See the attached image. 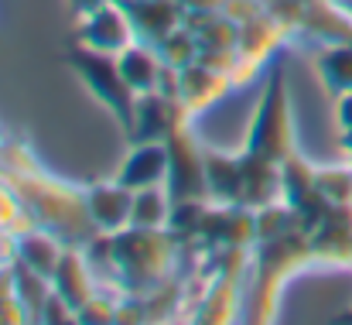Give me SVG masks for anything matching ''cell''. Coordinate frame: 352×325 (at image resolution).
<instances>
[{
  "mask_svg": "<svg viewBox=\"0 0 352 325\" xmlns=\"http://www.w3.org/2000/svg\"><path fill=\"white\" fill-rule=\"evenodd\" d=\"M0 175L17 196V202L24 206V213L31 216V222L55 233L65 247H86L100 233L86 209V189L65 185L62 178L45 171L34 151H28L24 144L3 140Z\"/></svg>",
  "mask_w": 352,
  "mask_h": 325,
  "instance_id": "cell-1",
  "label": "cell"
},
{
  "mask_svg": "<svg viewBox=\"0 0 352 325\" xmlns=\"http://www.w3.org/2000/svg\"><path fill=\"white\" fill-rule=\"evenodd\" d=\"M110 236V264H113V291L123 298H147L178 277L185 260L182 243L168 229L126 226Z\"/></svg>",
  "mask_w": 352,
  "mask_h": 325,
  "instance_id": "cell-2",
  "label": "cell"
},
{
  "mask_svg": "<svg viewBox=\"0 0 352 325\" xmlns=\"http://www.w3.org/2000/svg\"><path fill=\"white\" fill-rule=\"evenodd\" d=\"M308 267H318L308 229H294V233L274 236V240H256L253 243V264H250V277H253L250 322H274L280 288Z\"/></svg>",
  "mask_w": 352,
  "mask_h": 325,
  "instance_id": "cell-3",
  "label": "cell"
},
{
  "mask_svg": "<svg viewBox=\"0 0 352 325\" xmlns=\"http://www.w3.org/2000/svg\"><path fill=\"white\" fill-rule=\"evenodd\" d=\"M243 151L246 154H256V158H267V161H277V165H284L298 151L287 76L280 69H274L270 79H267V86H263L260 107H256L253 120H250V130L243 137Z\"/></svg>",
  "mask_w": 352,
  "mask_h": 325,
  "instance_id": "cell-4",
  "label": "cell"
},
{
  "mask_svg": "<svg viewBox=\"0 0 352 325\" xmlns=\"http://www.w3.org/2000/svg\"><path fill=\"white\" fill-rule=\"evenodd\" d=\"M65 62L79 76V83L89 90V96L107 109L110 116H117V123L123 130H130L133 107H137V93L126 86V79H123V72H120V65H117V55L93 52V48L72 41V48L65 52Z\"/></svg>",
  "mask_w": 352,
  "mask_h": 325,
  "instance_id": "cell-5",
  "label": "cell"
},
{
  "mask_svg": "<svg viewBox=\"0 0 352 325\" xmlns=\"http://www.w3.org/2000/svg\"><path fill=\"white\" fill-rule=\"evenodd\" d=\"M253 264V247H230V250H212V274L206 284V295L199 298L192 322L202 325H226L239 315V298H243V281L250 277Z\"/></svg>",
  "mask_w": 352,
  "mask_h": 325,
  "instance_id": "cell-6",
  "label": "cell"
},
{
  "mask_svg": "<svg viewBox=\"0 0 352 325\" xmlns=\"http://www.w3.org/2000/svg\"><path fill=\"white\" fill-rule=\"evenodd\" d=\"M168 196L171 202L185 199H209V182H206V147L199 144L192 123L178 127L168 140Z\"/></svg>",
  "mask_w": 352,
  "mask_h": 325,
  "instance_id": "cell-7",
  "label": "cell"
},
{
  "mask_svg": "<svg viewBox=\"0 0 352 325\" xmlns=\"http://www.w3.org/2000/svg\"><path fill=\"white\" fill-rule=\"evenodd\" d=\"M280 178H284V202L298 213L308 233H315L322 226V219L329 216L332 202L322 196L318 189V168L305 161L301 151H294L284 165H280Z\"/></svg>",
  "mask_w": 352,
  "mask_h": 325,
  "instance_id": "cell-8",
  "label": "cell"
},
{
  "mask_svg": "<svg viewBox=\"0 0 352 325\" xmlns=\"http://www.w3.org/2000/svg\"><path fill=\"white\" fill-rule=\"evenodd\" d=\"M195 116L185 109L182 100H171V96H164V93H144V96H137V107H133V123H130V130H126V137H130V144H164L178 127H185V123H192Z\"/></svg>",
  "mask_w": 352,
  "mask_h": 325,
  "instance_id": "cell-9",
  "label": "cell"
},
{
  "mask_svg": "<svg viewBox=\"0 0 352 325\" xmlns=\"http://www.w3.org/2000/svg\"><path fill=\"white\" fill-rule=\"evenodd\" d=\"M133 41H137V31H133V21H130L123 0H110V3L79 17L76 45H86V48L107 52V55H120Z\"/></svg>",
  "mask_w": 352,
  "mask_h": 325,
  "instance_id": "cell-10",
  "label": "cell"
},
{
  "mask_svg": "<svg viewBox=\"0 0 352 325\" xmlns=\"http://www.w3.org/2000/svg\"><path fill=\"white\" fill-rule=\"evenodd\" d=\"M287 38H291V31H287L270 10H263V14H256L253 21L239 24V45H236V52H239V69H236V86L250 83L253 72H256Z\"/></svg>",
  "mask_w": 352,
  "mask_h": 325,
  "instance_id": "cell-11",
  "label": "cell"
},
{
  "mask_svg": "<svg viewBox=\"0 0 352 325\" xmlns=\"http://www.w3.org/2000/svg\"><path fill=\"white\" fill-rule=\"evenodd\" d=\"M253 243H256V209H250V206H219V202L209 206L199 247L230 250V247H253Z\"/></svg>",
  "mask_w": 352,
  "mask_h": 325,
  "instance_id": "cell-12",
  "label": "cell"
},
{
  "mask_svg": "<svg viewBox=\"0 0 352 325\" xmlns=\"http://www.w3.org/2000/svg\"><path fill=\"white\" fill-rule=\"evenodd\" d=\"M86 209L100 233H120L133 222V192L123 182H96L86 189Z\"/></svg>",
  "mask_w": 352,
  "mask_h": 325,
  "instance_id": "cell-13",
  "label": "cell"
},
{
  "mask_svg": "<svg viewBox=\"0 0 352 325\" xmlns=\"http://www.w3.org/2000/svg\"><path fill=\"white\" fill-rule=\"evenodd\" d=\"M130 21H133V31H137V41H147V45H161L175 28L185 24V7L178 0H123Z\"/></svg>",
  "mask_w": 352,
  "mask_h": 325,
  "instance_id": "cell-14",
  "label": "cell"
},
{
  "mask_svg": "<svg viewBox=\"0 0 352 325\" xmlns=\"http://www.w3.org/2000/svg\"><path fill=\"white\" fill-rule=\"evenodd\" d=\"M318 267H352V206H332L311 233Z\"/></svg>",
  "mask_w": 352,
  "mask_h": 325,
  "instance_id": "cell-15",
  "label": "cell"
},
{
  "mask_svg": "<svg viewBox=\"0 0 352 325\" xmlns=\"http://www.w3.org/2000/svg\"><path fill=\"white\" fill-rule=\"evenodd\" d=\"M230 86H236L233 76L216 72V69L202 65L199 59H195L192 65L178 69V96H182V103H185V109H188L192 116H199V113H206L212 103H219V100L230 93Z\"/></svg>",
  "mask_w": 352,
  "mask_h": 325,
  "instance_id": "cell-16",
  "label": "cell"
},
{
  "mask_svg": "<svg viewBox=\"0 0 352 325\" xmlns=\"http://www.w3.org/2000/svg\"><path fill=\"white\" fill-rule=\"evenodd\" d=\"M52 288H55L58 298H65L76 308V315L100 291V281H96V274L89 267V257H86L82 247H65V253H62V260H58V267L52 274Z\"/></svg>",
  "mask_w": 352,
  "mask_h": 325,
  "instance_id": "cell-17",
  "label": "cell"
},
{
  "mask_svg": "<svg viewBox=\"0 0 352 325\" xmlns=\"http://www.w3.org/2000/svg\"><path fill=\"white\" fill-rule=\"evenodd\" d=\"M117 182H123L130 192L154 189L168 182V144H133L126 161L120 165Z\"/></svg>",
  "mask_w": 352,
  "mask_h": 325,
  "instance_id": "cell-18",
  "label": "cell"
},
{
  "mask_svg": "<svg viewBox=\"0 0 352 325\" xmlns=\"http://www.w3.org/2000/svg\"><path fill=\"white\" fill-rule=\"evenodd\" d=\"M243 154V206L250 209H263L274 202H284V178H280V165L256 158V154Z\"/></svg>",
  "mask_w": 352,
  "mask_h": 325,
  "instance_id": "cell-19",
  "label": "cell"
},
{
  "mask_svg": "<svg viewBox=\"0 0 352 325\" xmlns=\"http://www.w3.org/2000/svg\"><path fill=\"white\" fill-rule=\"evenodd\" d=\"M206 182L209 202L243 206V154H223L206 147Z\"/></svg>",
  "mask_w": 352,
  "mask_h": 325,
  "instance_id": "cell-20",
  "label": "cell"
},
{
  "mask_svg": "<svg viewBox=\"0 0 352 325\" xmlns=\"http://www.w3.org/2000/svg\"><path fill=\"white\" fill-rule=\"evenodd\" d=\"M117 65H120V72H123V79H126V86H130L137 96L154 93L157 83H161V72H164L161 52H157L154 45H147V41L126 45L117 55Z\"/></svg>",
  "mask_w": 352,
  "mask_h": 325,
  "instance_id": "cell-21",
  "label": "cell"
},
{
  "mask_svg": "<svg viewBox=\"0 0 352 325\" xmlns=\"http://www.w3.org/2000/svg\"><path fill=\"white\" fill-rule=\"evenodd\" d=\"M62 253H65V243H62L55 233L41 229V226H28L24 233L14 236V257H17L21 264L34 267V271L45 274V277L55 274Z\"/></svg>",
  "mask_w": 352,
  "mask_h": 325,
  "instance_id": "cell-22",
  "label": "cell"
},
{
  "mask_svg": "<svg viewBox=\"0 0 352 325\" xmlns=\"http://www.w3.org/2000/svg\"><path fill=\"white\" fill-rule=\"evenodd\" d=\"M10 271H14V295H17L21 308L28 312V322H41V312H45L48 298L55 295V288H52V277L38 274L34 267L21 264L17 257H14Z\"/></svg>",
  "mask_w": 352,
  "mask_h": 325,
  "instance_id": "cell-23",
  "label": "cell"
},
{
  "mask_svg": "<svg viewBox=\"0 0 352 325\" xmlns=\"http://www.w3.org/2000/svg\"><path fill=\"white\" fill-rule=\"evenodd\" d=\"M315 69H318V76H322V83L332 96L352 93V41L322 45L318 55H315Z\"/></svg>",
  "mask_w": 352,
  "mask_h": 325,
  "instance_id": "cell-24",
  "label": "cell"
},
{
  "mask_svg": "<svg viewBox=\"0 0 352 325\" xmlns=\"http://www.w3.org/2000/svg\"><path fill=\"white\" fill-rule=\"evenodd\" d=\"M209 206H212L209 199H185V202H175V206H171V219H168V233H171L182 247L199 243Z\"/></svg>",
  "mask_w": 352,
  "mask_h": 325,
  "instance_id": "cell-25",
  "label": "cell"
},
{
  "mask_svg": "<svg viewBox=\"0 0 352 325\" xmlns=\"http://www.w3.org/2000/svg\"><path fill=\"white\" fill-rule=\"evenodd\" d=\"M171 196L164 185L154 189H140L133 192V222L130 226H144V229H168L171 219Z\"/></svg>",
  "mask_w": 352,
  "mask_h": 325,
  "instance_id": "cell-26",
  "label": "cell"
},
{
  "mask_svg": "<svg viewBox=\"0 0 352 325\" xmlns=\"http://www.w3.org/2000/svg\"><path fill=\"white\" fill-rule=\"evenodd\" d=\"M157 52H161L164 65L185 69V65H192V62L199 59V38H195V31H192L188 24H182V28H175V31L157 45Z\"/></svg>",
  "mask_w": 352,
  "mask_h": 325,
  "instance_id": "cell-27",
  "label": "cell"
},
{
  "mask_svg": "<svg viewBox=\"0 0 352 325\" xmlns=\"http://www.w3.org/2000/svg\"><path fill=\"white\" fill-rule=\"evenodd\" d=\"M318 189L332 206H352V161L349 165H325L318 168Z\"/></svg>",
  "mask_w": 352,
  "mask_h": 325,
  "instance_id": "cell-28",
  "label": "cell"
},
{
  "mask_svg": "<svg viewBox=\"0 0 352 325\" xmlns=\"http://www.w3.org/2000/svg\"><path fill=\"white\" fill-rule=\"evenodd\" d=\"M120 302H123V295H113V291L100 288V291H96L82 308H79V322L82 325H110V322H117Z\"/></svg>",
  "mask_w": 352,
  "mask_h": 325,
  "instance_id": "cell-29",
  "label": "cell"
},
{
  "mask_svg": "<svg viewBox=\"0 0 352 325\" xmlns=\"http://www.w3.org/2000/svg\"><path fill=\"white\" fill-rule=\"evenodd\" d=\"M10 264H0V325L3 322L24 325L28 322V312L21 308V302L14 295V271H10Z\"/></svg>",
  "mask_w": 352,
  "mask_h": 325,
  "instance_id": "cell-30",
  "label": "cell"
},
{
  "mask_svg": "<svg viewBox=\"0 0 352 325\" xmlns=\"http://www.w3.org/2000/svg\"><path fill=\"white\" fill-rule=\"evenodd\" d=\"M41 322L45 325H72V322H79V315H76V308H72L65 298L52 295L48 305H45V312H41Z\"/></svg>",
  "mask_w": 352,
  "mask_h": 325,
  "instance_id": "cell-31",
  "label": "cell"
},
{
  "mask_svg": "<svg viewBox=\"0 0 352 325\" xmlns=\"http://www.w3.org/2000/svg\"><path fill=\"white\" fill-rule=\"evenodd\" d=\"M336 120H339V130H349L352 127V93L336 96Z\"/></svg>",
  "mask_w": 352,
  "mask_h": 325,
  "instance_id": "cell-32",
  "label": "cell"
},
{
  "mask_svg": "<svg viewBox=\"0 0 352 325\" xmlns=\"http://www.w3.org/2000/svg\"><path fill=\"white\" fill-rule=\"evenodd\" d=\"M185 10H223L226 0H178Z\"/></svg>",
  "mask_w": 352,
  "mask_h": 325,
  "instance_id": "cell-33",
  "label": "cell"
},
{
  "mask_svg": "<svg viewBox=\"0 0 352 325\" xmlns=\"http://www.w3.org/2000/svg\"><path fill=\"white\" fill-rule=\"evenodd\" d=\"M103 3H110V0H69V7H72V14H76V17H82V14H89V10L103 7Z\"/></svg>",
  "mask_w": 352,
  "mask_h": 325,
  "instance_id": "cell-34",
  "label": "cell"
},
{
  "mask_svg": "<svg viewBox=\"0 0 352 325\" xmlns=\"http://www.w3.org/2000/svg\"><path fill=\"white\" fill-rule=\"evenodd\" d=\"M339 144H342V154H346V161H352V127H349V130H342Z\"/></svg>",
  "mask_w": 352,
  "mask_h": 325,
  "instance_id": "cell-35",
  "label": "cell"
},
{
  "mask_svg": "<svg viewBox=\"0 0 352 325\" xmlns=\"http://www.w3.org/2000/svg\"><path fill=\"white\" fill-rule=\"evenodd\" d=\"M336 3H342V7H346V10L352 14V0H336Z\"/></svg>",
  "mask_w": 352,
  "mask_h": 325,
  "instance_id": "cell-36",
  "label": "cell"
},
{
  "mask_svg": "<svg viewBox=\"0 0 352 325\" xmlns=\"http://www.w3.org/2000/svg\"><path fill=\"white\" fill-rule=\"evenodd\" d=\"M342 322H352V308H346V312H342Z\"/></svg>",
  "mask_w": 352,
  "mask_h": 325,
  "instance_id": "cell-37",
  "label": "cell"
},
{
  "mask_svg": "<svg viewBox=\"0 0 352 325\" xmlns=\"http://www.w3.org/2000/svg\"><path fill=\"white\" fill-rule=\"evenodd\" d=\"M3 140H7V137H3V127H0V147H3Z\"/></svg>",
  "mask_w": 352,
  "mask_h": 325,
  "instance_id": "cell-38",
  "label": "cell"
}]
</instances>
